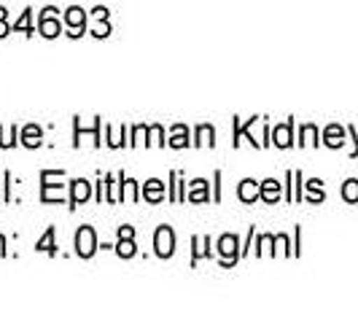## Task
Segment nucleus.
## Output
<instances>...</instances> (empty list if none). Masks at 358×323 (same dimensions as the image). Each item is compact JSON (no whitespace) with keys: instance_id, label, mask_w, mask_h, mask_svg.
Masks as SVG:
<instances>
[{"instance_id":"f3484780","label":"nucleus","mask_w":358,"mask_h":323,"mask_svg":"<svg viewBox=\"0 0 358 323\" xmlns=\"http://www.w3.org/2000/svg\"><path fill=\"white\" fill-rule=\"evenodd\" d=\"M122 189H124V194H122L124 199H129V202L138 199V183L132 178H124V175H122Z\"/></svg>"},{"instance_id":"f8f14e48","label":"nucleus","mask_w":358,"mask_h":323,"mask_svg":"<svg viewBox=\"0 0 358 323\" xmlns=\"http://www.w3.org/2000/svg\"><path fill=\"white\" fill-rule=\"evenodd\" d=\"M215 143V129L210 124L197 127V145H213Z\"/></svg>"},{"instance_id":"6e6552de","label":"nucleus","mask_w":358,"mask_h":323,"mask_svg":"<svg viewBox=\"0 0 358 323\" xmlns=\"http://www.w3.org/2000/svg\"><path fill=\"white\" fill-rule=\"evenodd\" d=\"M41 138H43V132H41L36 124H27L22 129V143L27 145V148H38V145H41Z\"/></svg>"},{"instance_id":"aec40b11","label":"nucleus","mask_w":358,"mask_h":323,"mask_svg":"<svg viewBox=\"0 0 358 323\" xmlns=\"http://www.w3.org/2000/svg\"><path fill=\"white\" fill-rule=\"evenodd\" d=\"M17 135H19L17 129H11V132H3V129H0V145H3V148H11V145L17 143V141H14Z\"/></svg>"},{"instance_id":"423d86ee","label":"nucleus","mask_w":358,"mask_h":323,"mask_svg":"<svg viewBox=\"0 0 358 323\" xmlns=\"http://www.w3.org/2000/svg\"><path fill=\"white\" fill-rule=\"evenodd\" d=\"M65 22H68V27L73 30L71 36H81V27H84V22H87V14H84V8H78V6L68 8V14H65Z\"/></svg>"},{"instance_id":"9b49d317","label":"nucleus","mask_w":358,"mask_h":323,"mask_svg":"<svg viewBox=\"0 0 358 323\" xmlns=\"http://www.w3.org/2000/svg\"><path fill=\"white\" fill-rule=\"evenodd\" d=\"M280 197V183L278 180H264L262 183V199H267V202H275V199Z\"/></svg>"},{"instance_id":"f03ea898","label":"nucleus","mask_w":358,"mask_h":323,"mask_svg":"<svg viewBox=\"0 0 358 323\" xmlns=\"http://www.w3.org/2000/svg\"><path fill=\"white\" fill-rule=\"evenodd\" d=\"M154 251L159 259H170L176 253V234L170 227H159L157 234H154Z\"/></svg>"},{"instance_id":"2eb2a0df","label":"nucleus","mask_w":358,"mask_h":323,"mask_svg":"<svg viewBox=\"0 0 358 323\" xmlns=\"http://www.w3.org/2000/svg\"><path fill=\"white\" fill-rule=\"evenodd\" d=\"M38 251H43V253H57V245H54V229L49 227L46 229V234L38 240V245H36Z\"/></svg>"},{"instance_id":"9d476101","label":"nucleus","mask_w":358,"mask_h":323,"mask_svg":"<svg viewBox=\"0 0 358 323\" xmlns=\"http://www.w3.org/2000/svg\"><path fill=\"white\" fill-rule=\"evenodd\" d=\"M170 145L173 148H186L189 145V129L183 124L173 127V135H170Z\"/></svg>"},{"instance_id":"39448f33","label":"nucleus","mask_w":358,"mask_h":323,"mask_svg":"<svg viewBox=\"0 0 358 323\" xmlns=\"http://www.w3.org/2000/svg\"><path fill=\"white\" fill-rule=\"evenodd\" d=\"M73 197H71V208H76V205H81V202H87V199L92 197V183L84 178L73 180Z\"/></svg>"},{"instance_id":"dca6fc26","label":"nucleus","mask_w":358,"mask_h":323,"mask_svg":"<svg viewBox=\"0 0 358 323\" xmlns=\"http://www.w3.org/2000/svg\"><path fill=\"white\" fill-rule=\"evenodd\" d=\"M116 253H119L122 259H132V256H135V243H132V237H119Z\"/></svg>"},{"instance_id":"7ed1b4c3","label":"nucleus","mask_w":358,"mask_h":323,"mask_svg":"<svg viewBox=\"0 0 358 323\" xmlns=\"http://www.w3.org/2000/svg\"><path fill=\"white\" fill-rule=\"evenodd\" d=\"M38 30H41V36H46V38H57L62 33V22L54 17V8H46V14L41 17Z\"/></svg>"},{"instance_id":"4468645a","label":"nucleus","mask_w":358,"mask_h":323,"mask_svg":"<svg viewBox=\"0 0 358 323\" xmlns=\"http://www.w3.org/2000/svg\"><path fill=\"white\" fill-rule=\"evenodd\" d=\"M272 143L280 145V148H288V145H291V122L275 129V141H272Z\"/></svg>"},{"instance_id":"20e7f679","label":"nucleus","mask_w":358,"mask_h":323,"mask_svg":"<svg viewBox=\"0 0 358 323\" xmlns=\"http://www.w3.org/2000/svg\"><path fill=\"white\" fill-rule=\"evenodd\" d=\"M237 245H240V243H237L234 234H224V237L218 240V253L224 256V264H234V261H237V256H240V253H237Z\"/></svg>"},{"instance_id":"6ab92c4d","label":"nucleus","mask_w":358,"mask_h":323,"mask_svg":"<svg viewBox=\"0 0 358 323\" xmlns=\"http://www.w3.org/2000/svg\"><path fill=\"white\" fill-rule=\"evenodd\" d=\"M340 138H342L340 127H329V129H326V143L329 145H334V148H337V145L342 143Z\"/></svg>"},{"instance_id":"a211bd4d","label":"nucleus","mask_w":358,"mask_h":323,"mask_svg":"<svg viewBox=\"0 0 358 323\" xmlns=\"http://www.w3.org/2000/svg\"><path fill=\"white\" fill-rule=\"evenodd\" d=\"M342 197L350 199V202H356V199H358V180H348V183H345V189H342Z\"/></svg>"},{"instance_id":"ddd939ff","label":"nucleus","mask_w":358,"mask_h":323,"mask_svg":"<svg viewBox=\"0 0 358 323\" xmlns=\"http://www.w3.org/2000/svg\"><path fill=\"white\" fill-rule=\"evenodd\" d=\"M189 199L192 202H205L208 199V183L205 180H194L192 189H189Z\"/></svg>"},{"instance_id":"4be33fe9","label":"nucleus","mask_w":358,"mask_h":323,"mask_svg":"<svg viewBox=\"0 0 358 323\" xmlns=\"http://www.w3.org/2000/svg\"><path fill=\"white\" fill-rule=\"evenodd\" d=\"M151 135H154V143L164 145V141H162V127H151Z\"/></svg>"},{"instance_id":"0eeeda50","label":"nucleus","mask_w":358,"mask_h":323,"mask_svg":"<svg viewBox=\"0 0 358 323\" xmlns=\"http://www.w3.org/2000/svg\"><path fill=\"white\" fill-rule=\"evenodd\" d=\"M240 199L243 202H256V197H262V186H256V180L245 178L243 183H240Z\"/></svg>"},{"instance_id":"1a4fd4ad","label":"nucleus","mask_w":358,"mask_h":323,"mask_svg":"<svg viewBox=\"0 0 358 323\" xmlns=\"http://www.w3.org/2000/svg\"><path fill=\"white\" fill-rule=\"evenodd\" d=\"M143 197L148 199V202H159L162 197H164V186H162V180H148L143 186Z\"/></svg>"},{"instance_id":"b1692460","label":"nucleus","mask_w":358,"mask_h":323,"mask_svg":"<svg viewBox=\"0 0 358 323\" xmlns=\"http://www.w3.org/2000/svg\"><path fill=\"white\" fill-rule=\"evenodd\" d=\"M0 256H6V240H3V234H0Z\"/></svg>"},{"instance_id":"f257e3e1","label":"nucleus","mask_w":358,"mask_h":323,"mask_svg":"<svg viewBox=\"0 0 358 323\" xmlns=\"http://www.w3.org/2000/svg\"><path fill=\"white\" fill-rule=\"evenodd\" d=\"M94 251H97V234L92 227H81L76 232V253L81 259H90V256H94Z\"/></svg>"},{"instance_id":"5701e85b","label":"nucleus","mask_w":358,"mask_h":323,"mask_svg":"<svg viewBox=\"0 0 358 323\" xmlns=\"http://www.w3.org/2000/svg\"><path fill=\"white\" fill-rule=\"evenodd\" d=\"M119 237H135V229H132V227H122V229H119Z\"/></svg>"},{"instance_id":"412c9836","label":"nucleus","mask_w":358,"mask_h":323,"mask_svg":"<svg viewBox=\"0 0 358 323\" xmlns=\"http://www.w3.org/2000/svg\"><path fill=\"white\" fill-rule=\"evenodd\" d=\"M17 30H24V33H33V27H30V11H24V17L17 22Z\"/></svg>"}]
</instances>
